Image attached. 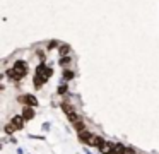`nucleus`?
Instances as JSON below:
<instances>
[{
	"mask_svg": "<svg viewBox=\"0 0 159 154\" xmlns=\"http://www.w3.org/2000/svg\"><path fill=\"white\" fill-rule=\"evenodd\" d=\"M28 72H29V63L26 60H16L11 70L5 72V75H7L12 82H19L28 75Z\"/></svg>",
	"mask_w": 159,
	"mask_h": 154,
	"instance_id": "1",
	"label": "nucleus"
},
{
	"mask_svg": "<svg viewBox=\"0 0 159 154\" xmlns=\"http://www.w3.org/2000/svg\"><path fill=\"white\" fill-rule=\"evenodd\" d=\"M17 101L19 103H22L24 106H38V99H36V96H33V94H22V96H19L17 98Z\"/></svg>",
	"mask_w": 159,
	"mask_h": 154,
	"instance_id": "2",
	"label": "nucleus"
},
{
	"mask_svg": "<svg viewBox=\"0 0 159 154\" xmlns=\"http://www.w3.org/2000/svg\"><path fill=\"white\" fill-rule=\"evenodd\" d=\"M11 123L16 127L17 130H22L24 128V123H26V120H24V116L22 115H12V118H11Z\"/></svg>",
	"mask_w": 159,
	"mask_h": 154,
	"instance_id": "3",
	"label": "nucleus"
},
{
	"mask_svg": "<svg viewBox=\"0 0 159 154\" xmlns=\"http://www.w3.org/2000/svg\"><path fill=\"white\" fill-rule=\"evenodd\" d=\"M21 115L24 116V120H26V122H31V120L36 116V113H34V110H33V106H22Z\"/></svg>",
	"mask_w": 159,
	"mask_h": 154,
	"instance_id": "4",
	"label": "nucleus"
},
{
	"mask_svg": "<svg viewBox=\"0 0 159 154\" xmlns=\"http://www.w3.org/2000/svg\"><path fill=\"white\" fill-rule=\"evenodd\" d=\"M60 108L63 110V113H65V115H70V113L75 111V108H74V105H72V101H70V99H63V101L60 103Z\"/></svg>",
	"mask_w": 159,
	"mask_h": 154,
	"instance_id": "5",
	"label": "nucleus"
},
{
	"mask_svg": "<svg viewBox=\"0 0 159 154\" xmlns=\"http://www.w3.org/2000/svg\"><path fill=\"white\" fill-rule=\"evenodd\" d=\"M77 135H79V140H80V142L87 146V144H89V140H91V137H93L94 133H91L89 130H82V132H77Z\"/></svg>",
	"mask_w": 159,
	"mask_h": 154,
	"instance_id": "6",
	"label": "nucleus"
},
{
	"mask_svg": "<svg viewBox=\"0 0 159 154\" xmlns=\"http://www.w3.org/2000/svg\"><path fill=\"white\" fill-rule=\"evenodd\" d=\"M98 151H99L101 154H111V151H113V142H110V140H104Z\"/></svg>",
	"mask_w": 159,
	"mask_h": 154,
	"instance_id": "7",
	"label": "nucleus"
},
{
	"mask_svg": "<svg viewBox=\"0 0 159 154\" xmlns=\"http://www.w3.org/2000/svg\"><path fill=\"white\" fill-rule=\"evenodd\" d=\"M70 53H72V48H70V44L62 43V46L58 48V55H60V58H62V57H70Z\"/></svg>",
	"mask_w": 159,
	"mask_h": 154,
	"instance_id": "8",
	"label": "nucleus"
},
{
	"mask_svg": "<svg viewBox=\"0 0 159 154\" xmlns=\"http://www.w3.org/2000/svg\"><path fill=\"white\" fill-rule=\"evenodd\" d=\"M72 62H74V60H72V57H62V58L58 60V65L63 68V70H65V68H70Z\"/></svg>",
	"mask_w": 159,
	"mask_h": 154,
	"instance_id": "9",
	"label": "nucleus"
},
{
	"mask_svg": "<svg viewBox=\"0 0 159 154\" xmlns=\"http://www.w3.org/2000/svg\"><path fill=\"white\" fill-rule=\"evenodd\" d=\"M125 151H127V147H125L123 144L113 142V151H111V154H125Z\"/></svg>",
	"mask_w": 159,
	"mask_h": 154,
	"instance_id": "10",
	"label": "nucleus"
},
{
	"mask_svg": "<svg viewBox=\"0 0 159 154\" xmlns=\"http://www.w3.org/2000/svg\"><path fill=\"white\" fill-rule=\"evenodd\" d=\"M67 118H69V122L72 123V125H75V123L82 122V115H79L77 111H74V113H70V115H67Z\"/></svg>",
	"mask_w": 159,
	"mask_h": 154,
	"instance_id": "11",
	"label": "nucleus"
},
{
	"mask_svg": "<svg viewBox=\"0 0 159 154\" xmlns=\"http://www.w3.org/2000/svg\"><path fill=\"white\" fill-rule=\"evenodd\" d=\"M62 46V41H58V40H50L48 43H46V50H58V48Z\"/></svg>",
	"mask_w": 159,
	"mask_h": 154,
	"instance_id": "12",
	"label": "nucleus"
},
{
	"mask_svg": "<svg viewBox=\"0 0 159 154\" xmlns=\"http://www.w3.org/2000/svg\"><path fill=\"white\" fill-rule=\"evenodd\" d=\"M62 77H63V81H72V79L75 77V72H74L72 68H65V70L62 72Z\"/></svg>",
	"mask_w": 159,
	"mask_h": 154,
	"instance_id": "13",
	"label": "nucleus"
},
{
	"mask_svg": "<svg viewBox=\"0 0 159 154\" xmlns=\"http://www.w3.org/2000/svg\"><path fill=\"white\" fill-rule=\"evenodd\" d=\"M57 94H58V96H67V94H69V86H67V84H60L58 89H57Z\"/></svg>",
	"mask_w": 159,
	"mask_h": 154,
	"instance_id": "14",
	"label": "nucleus"
},
{
	"mask_svg": "<svg viewBox=\"0 0 159 154\" xmlns=\"http://www.w3.org/2000/svg\"><path fill=\"white\" fill-rule=\"evenodd\" d=\"M16 130H17V128H16V127H14V125H12V123H11V122H9V123H7V125H5V127H4V132H5V133H7V135H11V133H14V132H16Z\"/></svg>",
	"mask_w": 159,
	"mask_h": 154,
	"instance_id": "15",
	"label": "nucleus"
},
{
	"mask_svg": "<svg viewBox=\"0 0 159 154\" xmlns=\"http://www.w3.org/2000/svg\"><path fill=\"white\" fill-rule=\"evenodd\" d=\"M72 127L77 130V132H82V130H87L86 122H84V120H82V122H79V123H75V125H72Z\"/></svg>",
	"mask_w": 159,
	"mask_h": 154,
	"instance_id": "16",
	"label": "nucleus"
},
{
	"mask_svg": "<svg viewBox=\"0 0 159 154\" xmlns=\"http://www.w3.org/2000/svg\"><path fill=\"white\" fill-rule=\"evenodd\" d=\"M104 142V139H103V137H99V135H98L96 137V149H99V147H101V144H103Z\"/></svg>",
	"mask_w": 159,
	"mask_h": 154,
	"instance_id": "17",
	"label": "nucleus"
},
{
	"mask_svg": "<svg viewBox=\"0 0 159 154\" xmlns=\"http://www.w3.org/2000/svg\"><path fill=\"white\" fill-rule=\"evenodd\" d=\"M125 154H137V152H135V151L132 149V147H127V151H125Z\"/></svg>",
	"mask_w": 159,
	"mask_h": 154,
	"instance_id": "18",
	"label": "nucleus"
}]
</instances>
